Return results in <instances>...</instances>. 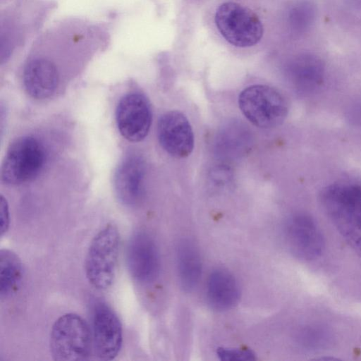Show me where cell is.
Instances as JSON below:
<instances>
[{
    "mask_svg": "<svg viewBox=\"0 0 361 361\" xmlns=\"http://www.w3.org/2000/svg\"><path fill=\"white\" fill-rule=\"evenodd\" d=\"M10 224L9 208L6 199L1 197V235L7 232Z\"/></svg>",
    "mask_w": 361,
    "mask_h": 361,
    "instance_id": "obj_21",
    "label": "cell"
},
{
    "mask_svg": "<svg viewBox=\"0 0 361 361\" xmlns=\"http://www.w3.org/2000/svg\"><path fill=\"white\" fill-rule=\"evenodd\" d=\"M121 244L118 228L113 224L103 227L92 238L85 260V272L94 288L105 290L114 281Z\"/></svg>",
    "mask_w": 361,
    "mask_h": 361,
    "instance_id": "obj_2",
    "label": "cell"
},
{
    "mask_svg": "<svg viewBox=\"0 0 361 361\" xmlns=\"http://www.w3.org/2000/svg\"><path fill=\"white\" fill-rule=\"evenodd\" d=\"M285 237L291 252L303 260H313L322 254L325 242L321 229L309 214L298 213L285 226Z\"/></svg>",
    "mask_w": 361,
    "mask_h": 361,
    "instance_id": "obj_7",
    "label": "cell"
},
{
    "mask_svg": "<svg viewBox=\"0 0 361 361\" xmlns=\"http://www.w3.org/2000/svg\"><path fill=\"white\" fill-rule=\"evenodd\" d=\"M126 264L130 276L138 282L148 283L158 276L159 255L148 233L140 231L131 236L127 245Z\"/></svg>",
    "mask_w": 361,
    "mask_h": 361,
    "instance_id": "obj_10",
    "label": "cell"
},
{
    "mask_svg": "<svg viewBox=\"0 0 361 361\" xmlns=\"http://www.w3.org/2000/svg\"><path fill=\"white\" fill-rule=\"evenodd\" d=\"M152 118L150 104L143 94L131 92L120 99L116 121L121 135L127 140L137 142L144 140L150 129Z\"/></svg>",
    "mask_w": 361,
    "mask_h": 361,
    "instance_id": "obj_8",
    "label": "cell"
},
{
    "mask_svg": "<svg viewBox=\"0 0 361 361\" xmlns=\"http://www.w3.org/2000/svg\"><path fill=\"white\" fill-rule=\"evenodd\" d=\"M92 342L97 356L114 360L123 343V329L115 312L104 302L97 303L92 312Z\"/></svg>",
    "mask_w": 361,
    "mask_h": 361,
    "instance_id": "obj_9",
    "label": "cell"
},
{
    "mask_svg": "<svg viewBox=\"0 0 361 361\" xmlns=\"http://www.w3.org/2000/svg\"><path fill=\"white\" fill-rule=\"evenodd\" d=\"M215 23L225 39L235 47L254 46L263 35V25L258 16L235 2L228 1L219 6L215 14Z\"/></svg>",
    "mask_w": 361,
    "mask_h": 361,
    "instance_id": "obj_6",
    "label": "cell"
},
{
    "mask_svg": "<svg viewBox=\"0 0 361 361\" xmlns=\"http://www.w3.org/2000/svg\"><path fill=\"white\" fill-rule=\"evenodd\" d=\"M238 104L246 118L260 128L280 126L288 114L283 96L265 85H254L244 89L239 95Z\"/></svg>",
    "mask_w": 361,
    "mask_h": 361,
    "instance_id": "obj_4",
    "label": "cell"
},
{
    "mask_svg": "<svg viewBox=\"0 0 361 361\" xmlns=\"http://www.w3.org/2000/svg\"><path fill=\"white\" fill-rule=\"evenodd\" d=\"M22 262L17 254L8 249L0 251V295L8 298L20 288L23 279Z\"/></svg>",
    "mask_w": 361,
    "mask_h": 361,
    "instance_id": "obj_16",
    "label": "cell"
},
{
    "mask_svg": "<svg viewBox=\"0 0 361 361\" xmlns=\"http://www.w3.org/2000/svg\"><path fill=\"white\" fill-rule=\"evenodd\" d=\"M319 202L338 231L361 257V185L331 184L322 190Z\"/></svg>",
    "mask_w": 361,
    "mask_h": 361,
    "instance_id": "obj_1",
    "label": "cell"
},
{
    "mask_svg": "<svg viewBox=\"0 0 361 361\" xmlns=\"http://www.w3.org/2000/svg\"><path fill=\"white\" fill-rule=\"evenodd\" d=\"M233 127V126H231L228 128H226L225 132H222L220 137V145H224L226 147L225 152L227 153L228 151V153L231 155L235 154V152H238L235 147H242L243 145L239 144L240 138H241L240 137L245 135V133H247L245 130L243 133L240 134L239 133L243 129V128H240V130L238 128L237 133H234L235 128Z\"/></svg>",
    "mask_w": 361,
    "mask_h": 361,
    "instance_id": "obj_20",
    "label": "cell"
},
{
    "mask_svg": "<svg viewBox=\"0 0 361 361\" xmlns=\"http://www.w3.org/2000/svg\"><path fill=\"white\" fill-rule=\"evenodd\" d=\"M216 355L221 360L239 361L250 360L255 358V353L247 348H220Z\"/></svg>",
    "mask_w": 361,
    "mask_h": 361,
    "instance_id": "obj_19",
    "label": "cell"
},
{
    "mask_svg": "<svg viewBox=\"0 0 361 361\" xmlns=\"http://www.w3.org/2000/svg\"><path fill=\"white\" fill-rule=\"evenodd\" d=\"M145 164L138 155L130 154L117 166L114 176V187L119 201L128 207L140 202L144 195Z\"/></svg>",
    "mask_w": 361,
    "mask_h": 361,
    "instance_id": "obj_12",
    "label": "cell"
},
{
    "mask_svg": "<svg viewBox=\"0 0 361 361\" xmlns=\"http://www.w3.org/2000/svg\"><path fill=\"white\" fill-rule=\"evenodd\" d=\"M45 161L42 143L32 136L15 140L8 147L1 168V180L9 185H18L34 179Z\"/></svg>",
    "mask_w": 361,
    "mask_h": 361,
    "instance_id": "obj_5",
    "label": "cell"
},
{
    "mask_svg": "<svg viewBox=\"0 0 361 361\" xmlns=\"http://www.w3.org/2000/svg\"><path fill=\"white\" fill-rule=\"evenodd\" d=\"M157 136L160 145L176 158L188 157L194 148V134L186 116L180 111L164 114L157 123Z\"/></svg>",
    "mask_w": 361,
    "mask_h": 361,
    "instance_id": "obj_11",
    "label": "cell"
},
{
    "mask_svg": "<svg viewBox=\"0 0 361 361\" xmlns=\"http://www.w3.org/2000/svg\"><path fill=\"white\" fill-rule=\"evenodd\" d=\"M86 321L75 313H66L54 323L50 332L51 356L57 361H82L89 358L92 336Z\"/></svg>",
    "mask_w": 361,
    "mask_h": 361,
    "instance_id": "obj_3",
    "label": "cell"
},
{
    "mask_svg": "<svg viewBox=\"0 0 361 361\" xmlns=\"http://www.w3.org/2000/svg\"><path fill=\"white\" fill-rule=\"evenodd\" d=\"M206 294L207 301L213 309L224 311L236 305L240 290L237 281L229 271L217 269L209 276Z\"/></svg>",
    "mask_w": 361,
    "mask_h": 361,
    "instance_id": "obj_14",
    "label": "cell"
},
{
    "mask_svg": "<svg viewBox=\"0 0 361 361\" xmlns=\"http://www.w3.org/2000/svg\"><path fill=\"white\" fill-rule=\"evenodd\" d=\"M293 81L299 91L314 92L323 81V69L319 63L313 60L302 63L295 71Z\"/></svg>",
    "mask_w": 361,
    "mask_h": 361,
    "instance_id": "obj_17",
    "label": "cell"
},
{
    "mask_svg": "<svg viewBox=\"0 0 361 361\" xmlns=\"http://www.w3.org/2000/svg\"><path fill=\"white\" fill-rule=\"evenodd\" d=\"M176 259L180 285L184 290L190 291L197 285L202 269L200 252L195 244L188 239L182 240L177 247Z\"/></svg>",
    "mask_w": 361,
    "mask_h": 361,
    "instance_id": "obj_15",
    "label": "cell"
},
{
    "mask_svg": "<svg viewBox=\"0 0 361 361\" xmlns=\"http://www.w3.org/2000/svg\"><path fill=\"white\" fill-rule=\"evenodd\" d=\"M233 173L227 165L221 164L214 167L209 174L210 183L216 188L224 189L231 185Z\"/></svg>",
    "mask_w": 361,
    "mask_h": 361,
    "instance_id": "obj_18",
    "label": "cell"
},
{
    "mask_svg": "<svg viewBox=\"0 0 361 361\" xmlns=\"http://www.w3.org/2000/svg\"><path fill=\"white\" fill-rule=\"evenodd\" d=\"M23 80L26 92L32 97L46 99L56 90L59 72L47 59L30 53L24 66Z\"/></svg>",
    "mask_w": 361,
    "mask_h": 361,
    "instance_id": "obj_13",
    "label": "cell"
}]
</instances>
